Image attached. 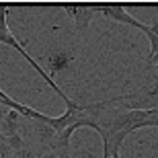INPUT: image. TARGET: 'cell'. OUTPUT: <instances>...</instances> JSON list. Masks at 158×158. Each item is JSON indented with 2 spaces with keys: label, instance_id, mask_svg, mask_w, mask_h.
<instances>
[{
  "label": "cell",
  "instance_id": "7a4b0ae2",
  "mask_svg": "<svg viewBox=\"0 0 158 158\" xmlns=\"http://www.w3.org/2000/svg\"><path fill=\"white\" fill-rule=\"evenodd\" d=\"M76 23L78 33H84L94 15H101V4H60Z\"/></svg>",
  "mask_w": 158,
  "mask_h": 158
},
{
  "label": "cell",
  "instance_id": "277c9868",
  "mask_svg": "<svg viewBox=\"0 0 158 158\" xmlns=\"http://www.w3.org/2000/svg\"><path fill=\"white\" fill-rule=\"evenodd\" d=\"M146 35H148V39H150V58H152V56L158 53V23H154V25L148 27ZM150 58H148V60H150Z\"/></svg>",
  "mask_w": 158,
  "mask_h": 158
},
{
  "label": "cell",
  "instance_id": "5b68a950",
  "mask_svg": "<svg viewBox=\"0 0 158 158\" xmlns=\"http://www.w3.org/2000/svg\"><path fill=\"white\" fill-rule=\"evenodd\" d=\"M148 64H152V66H156V72H158V53H156V56H152V58L148 60Z\"/></svg>",
  "mask_w": 158,
  "mask_h": 158
},
{
  "label": "cell",
  "instance_id": "6da1fadb",
  "mask_svg": "<svg viewBox=\"0 0 158 158\" xmlns=\"http://www.w3.org/2000/svg\"><path fill=\"white\" fill-rule=\"evenodd\" d=\"M0 43H2V45H10V47H15V49H17L19 53H21V56H23L25 60H27V62H29L31 66H33V68H35V72L37 74H39L41 78H43V80L47 82V84H49V86L53 88V90H56V93L60 94V97H62V99H64V103L66 105H68V103H70V97H68V94H64V90H62V88L58 86V84H56V80H53L52 76H49V74H47L45 70H43V68H41L39 64H37L35 60L31 58L29 53L25 52V47L21 45V43H19L17 39H15V37H12V33L10 31H8V27H6V4H0Z\"/></svg>",
  "mask_w": 158,
  "mask_h": 158
},
{
  "label": "cell",
  "instance_id": "3957f363",
  "mask_svg": "<svg viewBox=\"0 0 158 158\" xmlns=\"http://www.w3.org/2000/svg\"><path fill=\"white\" fill-rule=\"evenodd\" d=\"M101 15H105V17L113 19V21H117V23H125V25H131L135 29H140L142 33H146L148 27L150 25H144L140 23L138 19H134L125 10V4H101Z\"/></svg>",
  "mask_w": 158,
  "mask_h": 158
}]
</instances>
